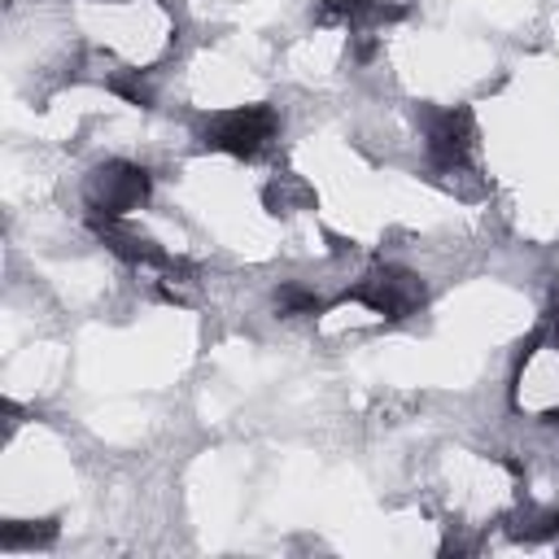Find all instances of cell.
<instances>
[{"mask_svg": "<svg viewBox=\"0 0 559 559\" xmlns=\"http://www.w3.org/2000/svg\"><path fill=\"white\" fill-rule=\"evenodd\" d=\"M345 301H358V306H367L371 314H384V319H406L428 301V293H424L419 275H411L402 266H376L349 288Z\"/></svg>", "mask_w": 559, "mask_h": 559, "instance_id": "6da1fadb", "label": "cell"}, {"mask_svg": "<svg viewBox=\"0 0 559 559\" xmlns=\"http://www.w3.org/2000/svg\"><path fill=\"white\" fill-rule=\"evenodd\" d=\"M275 135V109L271 105H245V109H227L214 114L201 127V144L231 153V157H253L262 153V144Z\"/></svg>", "mask_w": 559, "mask_h": 559, "instance_id": "7a4b0ae2", "label": "cell"}, {"mask_svg": "<svg viewBox=\"0 0 559 559\" xmlns=\"http://www.w3.org/2000/svg\"><path fill=\"white\" fill-rule=\"evenodd\" d=\"M148 197V170L131 162H105L87 175V205L92 214H127Z\"/></svg>", "mask_w": 559, "mask_h": 559, "instance_id": "3957f363", "label": "cell"}, {"mask_svg": "<svg viewBox=\"0 0 559 559\" xmlns=\"http://www.w3.org/2000/svg\"><path fill=\"white\" fill-rule=\"evenodd\" d=\"M472 153V114L467 109H437L428 114V157L441 170L463 166Z\"/></svg>", "mask_w": 559, "mask_h": 559, "instance_id": "277c9868", "label": "cell"}, {"mask_svg": "<svg viewBox=\"0 0 559 559\" xmlns=\"http://www.w3.org/2000/svg\"><path fill=\"white\" fill-rule=\"evenodd\" d=\"M314 17L323 26H354V31H371V26H389L406 17V4L393 0H319Z\"/></svg>", "mask_w": 559, "mask_h": 559, "instance_id": "5b68a950", "label": "cell"}, {"mask_svg": "<svg viewBox=\"0 0 559 559\" xmlns=\"http://www.w3.org/2000/svg\"><path fill=\"white\" fill-rule=\"evenodd\" d=\"M87 227H92L118 258H127V262H166L162 249H157L148 236H140L131 223H122V214H92Z\"/></svg>", "mask_w": 559, "mask_h": 559, "instance_id": "8992f818", "label": "cell"}, {"mask_svg": "<svg viewBox=\"0 0 559 559\" xmlns=\"http://www.w3.org/2000/svg\"><path fill=\"white\" fill-rule=\"evenodd\" d=\"M57 542V520H13L0 528L4 550H44Z\"/></svg>", "mask_w": 559, "mask_h": 559, "instance_id": "52a82bcc", "label": "cell"}, {"mask_svg": "<svg viewBox=\"0 0 559 559\" xmlns=\"http://www.w3.org/2000/svg\"><path fill=\"white\" fill-rule=\"evenodd\" d=\"M507 533L515 542H550L559 533V507H528L507 524Z\"/></svg>", "mask_w": 559, "mask_h": 559, "instance_id": "ba28073f", "label": "cell"}, {"mask_svg": "<svg viewBox=\"0 0 559 559\" xmlns=\"http://www.w3.org/2000/svg\"><path fill=\"white\" fill-rule=\"evenodd\" d=\"M109 92L122 96V100H131V105H140V109L153 105V87H148V79H140V70H122V74H114V79H109Z\"/></svg>", "mask_w": 559, "mask_h": 559, "instance_id": "9c48e42d", "label": "cell"}, {"mask_svg": "<svg viewBox=\"0 0 559 559\" xmlns=\"http://www.w3.org/2000/svg\"><path fill=\"white\" fill-rule=\"evenodd\" d=\"M275 306H280V314H319L323 310V301L310 288H297V284H284L275 293Z\"/></svg>", "mask_w": 559, "mask_h": 559, "instance_id": "30bf717a", "label": "cell"}, {"mask_svg": "<svg viewBox=\"0 0 559 559\" xmlns=\"http://www.w3.org/2000/svg\"><path fill=\"white\" fill-rule=\"evenodd\" d=\"M293 201H310V192H306L301 183H293V179H280V183L266 188V205H271L275 214H288Z\"/></svg>", "mask_w": 559, "mask_h": 559, "instance_id": "8fae6325", "label": "cell"}, {"mask_svg": "<svg viewBox=\"0 0 559 559\" xmlns=\"http://www.w3.org/2000/svg\"><path fill=\"white\" fill-rule=\"evenodd\" d=\"M550 345L559 349V306H555V319H550Z\"/></svg>", "mask_w": 559, "mask_h": 559, "instance_id": "7c38bea8", "label": "cell"}, {"mask_svg": "<svg viewBox=\"0 0 559 559\" xmlns=\"http://www.w3.org/2000/svg\"><path fill=\"white\" fill-rule=\"evenodd\" d=\"M546 419H550V424H559V406H555V411H546Z\"/></svg>", "mask_w": 559, "mask_h": 559, "instance_id": "4fadbf2b", "label": "cell"}, {"mask_svg": "<svg viewBox=\"0 0 559 559\" xmlns=\"http://www.w3.org/2000/svg\"><path fill=\"white\" fill-rule=\"evenodd\" d=\"M105 4H122V0H105Z\"/></svg>", "mask_w": 559, "mask_h": 559, "instance_id": "5bb4252c", "label": "cell"}]
</instances>
